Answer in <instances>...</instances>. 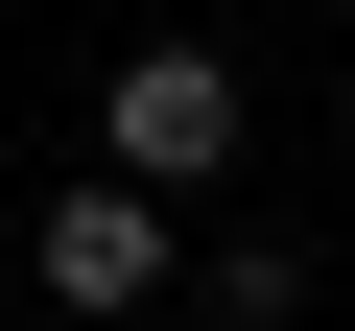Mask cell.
I'll list each match as a JSON object with an SVG mask.
<instances>
[{
	"mask_svg": "<svg viewBox=\"0 0 355 331\" xmlns=\"http://www.w3.org/2000/svg\"><path fill=\"white\" fill-rule=\"evenodd\" d=\"M237 48H190V24H142L119 48V95H95V166H142V190H214V166H237Z\"/></svg>",
	"mask_w": 355,
	"mask_h": 331,
	"instance_id": "6da1fadb",
	"label": "cell"
},
{
	"mask_svg": "<svg viewBox=\"0 0 355 331\" xmlns=\"http://www.w3.org/2000/svg\"><path fill=\"white\" fill-rule=\"evenodd\" d=\"M24 284L71 307V331H119V307H166L190 260H166V190L142 166H95V190H48V237H24Z\"/></svg>",
	"mask_w": 355,
	"mask_h": 331,
	"instance_id": "7a4b0ae2",
	"label": "cell"
},
{
	"mask_svg": "<svg viewBox=\"0 0 355 331\" xmlns=\"http://www.w3.org/2000/svg\"><path fill=\"white\" fill-rule=\"evenodd\" d=\"M190 307H214V331H308V260H284V237H214Z\"/></svg>",
	"mask_w": 355,
	"mask_h": 331,
	"instance_id": "3957f363",
	"label": "cell"
}]
</instances>
